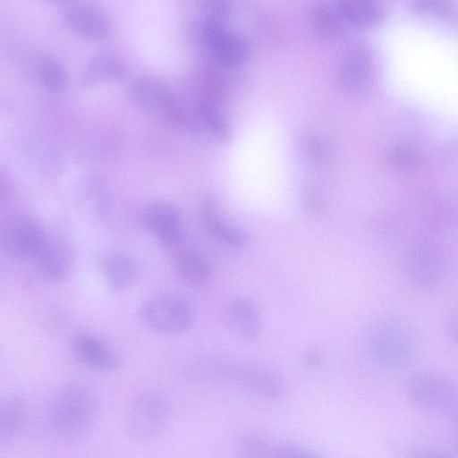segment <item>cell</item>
<instances>
[{
    "label": "cell",
    "mask_w": 458,
    "mask_h": 458,
    "mask_svg": "<svg viewBox=\"0 0 458 458\" xmlns=\"http://www.w3.org/2000/svg\"><path fill=\"white\" fill-rule=\"evenodd\" d=\"M35 259L40 273L49 280L61 281L70 274L72 250L68 243L58 237L47 234Z\"/></svg>",
    "instance_id": "9a60e30c"
},
{
    "label": "cell",
    "mask_w": 458,
    "mask_h": 458,
    "mask_svg": "<svg viewBox=\"0 0 458 458\" xmlns=\"http://www.w3.org/2000/svg\"><path fill=\"white\" fill-rule=\"evenodd\" d=\"M393 162L402 165H411L417 162L416 154L407 148H397L391 152Z\"/></svg>",
    "instance_id": "1f68e13d"
},
{
    "label": "cell",
    "mask_w": 458,
    "mask_h": 458,
    "mask_svg": "<svg viewBox=\"0 0 458 458\" xmlns=\"http://www.w3.org/2000/svg\"><path fill=\"white\" fill-rule=\"evenodd\" d=\"M223 384H233L255 396L267 400H279L286 394V386L276 374L233 364L223 363Z\"/></svg>",
    "instance_id": "ba28073f"
},
{
    "label": "cell",
    "mask_w": 458,
    "mask_h": 458,
    "mask_svg": "<svg viewBox=\"0 0 458 458\" xmlns=\"http://www.w3.org/2000/svg\"><path fill=\"white\" fill-rule=\"evenodd\" d=\"M172 410L169 400L154 390H143L130 402L125 416V431L140 443L154 441L167 430Z\"/></svg>",
    "instance_id": "7a4b0ae2"
},
{
    "label": "cell",
    "mask_w": 458,
    "mask_h": 458,
    "mask_svg": "<svg viewBox=\"0 0 458 458\" xmlns=\"http://www.w3.org/2000/svg\"><path fill=\"white\" fill-rule=\"evenodd\" d=\"M47 236V232L34 219L15 216L7 219L1 227V246L12 257L35 258Z\"/></svg>",
    "instance_id": "52a82bcc"
},
{
    "label": "cell",
    "mask_w": 458,
    "mask_h": 458,
    "mask_svg": "<svg viewBox=\"0 0 458 458\" xmlns=\"http://www.w3.org/2000/svg\"><path fill=\"white\" fill-rule=\"evenodd\" d=\"M405 458H456L446 453L424 447H415L406 451Z\"/></svg>",
    "instance_id": "4dcf8cb0"
},
{
    "label": "cell",
    "mask_w": 458,
    "mask_h": 458,
    "mask_svg": "<svg viewBox=\"0 0 458 458\" xmlns=\"http://www.w3.org/2000/svg\"><path fill=\"white\" fill-rule=\"evenodd\" d=\"M201 216L208 231L219 241L230 246H241L245 242L246 233L221 217L216 203L212 198L204 199Z\"/></svg>",
    "instance_id": "ac0fdd59"
},
{
    "label": "cell",
    "mask_w": 458,
    "mask_h": 458,
    "mask_svg": "<svg viewBox=\"0 0 458 458\" xmlns=\"http://www.w3.org/2000/svg\"><path fill=\"white\" fill-rule=\"evenodd\" d=\"M415 6L417 9L420 10L421 12H428V13H437L445 15H458L457 10L455 7L452 6L450 4L442 2V1H437V0H423V1H418L415 4Z\"/></svg>",
    "instance_id": "83f0119b"
},
{
    "label": "cell",
    "mask_w": 458,
    "mask_h": 458,
    "mask_svg": "<svg viewBox=\"0 0 458 458\" xmlns=\"http://www.w3.org/2000/svg\"><path fill=\"white\" fill-rule=\"evenodd\" d=\"M275 458H320L314 452L297 445H286L276 450Z\"/></svg>",
    "instance_id": "f1b7e54d"
},
{
    "label": "cell",
    "mask_w": 458,
    "mask_h": 458,
    "mask_svg": "<svg viewBox=\"0 0 458 458\" xmlns=\"http://www.w3.org/2000/svg\"><path fill=\"white\" fill-rule=\"evenodd\" d=\"M225 320L231 333L244 342L255 340L260 332L259 310L254 301L247 297H236L228 302Z\"/></svg>",
    "instance_id": "5bb4252c"
},
{
    "label": "cell",
    "mask_w": 458,
    "mask_h": 458,
    "mask_svg": "<svg viewBox=\"0 0 458 458\" xmlns=\"http://www.w3.org/2000/svg\"><path fill=\"white\" fill-rule=\"evenodd\" d=\"M100 267L108 284L115 289L129 287L135 282L139 273L134 259L121 252L105 256Z\"/></svg>",
    "instance_id": "ffe728a7"
},
{
    "label": "cell",
    "mask_w": 458,
    "mask_h": 458,
    "mask_svg": "<svg viewBox=\"0 0 458 458\" xmlns=\"http://www.w3.org/2000/svg\"><path fill=\"white\" fill-rule=\"evenodd\" d=\"M146 228L165 247H174L183 236L182 217L177 208L165 201L149 203L142 211Z\"/></svg>",
    "instance_id": "30bf717a"
},
{
    "label": "cell",
    "mask_w": 458,
    "mask_h": 458,
    "mask_svg": "<svg viewBox=\"0 0 458 458\" xmlns=\"http://www.w3.org/2000/svg\"><path fill=\"white\" fill-rule=\"evenodd\" d=\"M64 16L73 30L90 38H106L112 28L106 12L93 4L71 3L64 7Z\"/></svg>",
    "instance_id": "4fadbf2b"
},
{
    "label": "cell",
    "mask_w": 458,
    "mask_h": 458,
    "mask_svg": "<svg viewBox=\"0 0 458 458\" xmlns=\"http://www.w3.org/2000/svg\"><path fill=\"white\" fill-rule=\"evenodd\" d=\"M203 120L210 130L222 140L226 141L230 131L227 123L217 108L208 101H203L199 106Z\"/></svg>",
    "instance_id": "4316f807"
},
{
    "label": "cell",
    "mask_w": 458,
    "mask_h": 458,
    "mask_svg": "<svg viewBox=\"0 0 458 458\" xmlns=\"http://www.w3.org/2000/svg\"><path fill=\"white\" fill-rule=\"evenodd\" d=\"M314 21L317 28L324 34H335L345 21L338 6L324 4L315 11Z\"/></svg>",
    "instance_id": "484cf974"
},
{
    "label": "cell",
    "mask_w": 458,
    "mask_h": 458,
    "mask_svg": "<svg viewBox=\"0 0 458 458\" xmlns=\"http://www.w3.org/2000/svg\"><path fill=\"white\" fill-rule=\"evenodd\" d=\"M411 402L428 412L458 420V385L437 371L414 372L407 380Z\"/></svg>",
    "instance_id": "277c9868"
},
{
    "label": "cell",
    "mask_w": 458,
    "mask_h": 458,
    "mask_svg": "<svg viewBox=\"0 0 458 458\" xmlns=\"http://www.w3.org/2000/svg\"><path fill=\"white\" fill-rule=\"evenodd\" d=\"M322 360L321 354L316 349H310L305 356V362L309 367H318Z\"/></svg>",
    "instance_id": "d6a6232c"
},
{
    "label": "cell",
    "mask_w": 458,
    "mask_h": 458,
    "mask_svg": "<svg viewBox=\"0 0 458 458\" xmlns=\"http://www.w3.org/2000/svg\"><path fill=\"white\" fill-rule=\"evenodd\" d=\"M450 268L445 248L431 238L411 242L403 255V269L408 281L420 289H430L441 284Z\"/></svg>",
    "instance_id": "3957f363"
},
{
    "label": "cell",
    "mask_w": 458,
    "mask_h": 458,
    "mask_svg": "<svg viewBox=\"0 0 458 458\" xmlns=\"http://www.w3.org/2000/svg\"><path fill=\"white\" fill-rule=\"evenodd\" d=\"M372 72V57L369 50L355 47L344 56L341 67V78L350 89H360L366 85Z\"/></svg>",
    "instance_id": "d6986e66"
},
{
    "label": "cell",
    "mask_w": 458,
    "mask_h": 458,
    "mask_svg": "<svg viewBox=\"0 0 458 458\" xmlns=\"http://www.w3.org/2000/svg\"><path fill=\"white\" fill-rule=\"evenodd\" d=\"M141 320L162 334L184 332L192 321V311L183 299L174 295H157L145 301L140 310Z\"/></svg>",
    "instance_id": "8992f818"
},
{
    "label": "cell",
    "mask_w": 458,
    "mask_h": 458,
    "mask_svg": "<svg viewBox=\"0 0 458 458\" xmlns=\"http://www.w3.org/2000/svg\"><path fill=\"white\" fill-rule=\"evenodd\" d=\"M99 415L97 394L83 384L69 383L51 396L46 419L54 435L72 440L88 435L98 423Z\"/></svg>",
    "instance_id": "6da1fadb"
},
{
    "label": "cell",
    "mask_w": 458,
    "mask_h": 458,
    "mask_svg": "<svg viewBox=\"0 0 458 458\" xmlns=\"http://www.w3.org/2000/svg\"><path fill=\"white\" fill-rule=\"evenodd\" d=\"M74 357L86 368L101 373L114 371L120 365L117 354L95 335L81 333L72 340Z\"/></svg>",
    "instance_id": "7c38bea8"
},
{
    "label": "cell",
    "mask_w": 458,
    "mask_h": 458,
    "mask_svg": "<svg viewBox=\"0 0 458 458\" xmlns=\"http://www.w3.org/2000/svg\"><path fill=\"white\" fill-rule=\"evenodd\" d=\"M444 329L450 342L458 347V308L446 313L444 318Z\"/></svg>",
    "instance_id": "f546056e"
},
{
    "label": "cell",
    "mask_w": 458,
    "mask_h": 458,
    "mask_svg": "<svg viewBox=\"0 0 458 458\" xmlns=\"http://www.w3.org/2000/svg\"><path fill=\"white\" fill-rule=\"evenodd\" d=\"M204 37L208 46L221 63L235 65L247 57L245 41L222 25L221 19L209 16L204 24Z\"/></svg>",
    "instance_id": "8fae6325"
},
{
    "label": "cell",
    "mask_w": 458,
    "mask_h": 458,
    "mask_svg": "<svg viewBox=\"0 0 458 458\" xmlns=\"http://www.w3.org/2000/svg\"><path fill=\"white\" fill-rule=\"evenodd\" d=\"M337 6L346 22L359 26H370L381 21L382 7L370 0H344Z\"/></svg>",
    "instance_id": "7402d4cb"
},
{
    "label": "cell",
    "mask_w": 458,
    "mask_h": 458,
    "mask_svg": "<svg viewBox=\"0 0 458 458\" xmlns=\"http://www.w3.org/2000/svg\"><path fill=\"white\" fill-rule=\"evenodd\" d=\"M38 74L41 83L49 90L60 92L68 84V76L63 64L54 57H42L38 62Z\"/></svg>",
    "instance_id": "cb8c5ba5"
},
{
    "label": "cell",
    "mask_w": 458,
    "mask_h": 458,
    "mask_svg": "<svg viewBox=\"0 0 458 458\" xmlns=\"http://www.w3.org/2000/svg\"><path fill=\"white\" fill-rule=\"evenodd\" d=\"M174 267L180 277L191 285H202L211 277L208 261L193 250H179L174 257Z\"/></svg>",
    "instance_id": "44dd1931"
},
{
    "label": "cell",
    "mask_w": 458,
    "mask_h": 458,
    "mask_svg": "<svg viewBox=\"0 0 458 458\" xmlns=\"http://www.w3.org/2000/svg\"><path fill=\"white\" fill-rule=\"evenodd\" d=\"M369 349L380 364L400 368L409 364L415 354V340L408 327L399 319L377 320L369 334Z\"/></svg>",
    "instance_id": "5b68a950"
},
{
    "label": "cell",
    "mask_w": 458,
    "mask_h": 458,
    "mask_svg": "<svg viewBox=\"0 0 458 458\" xmlns=\"http://www.w3.org/2000/svg\"><path fill=\"white\" fill-rule=\"evenodd\" d=\"M239 458H275L276 449L263 437L246 435L238 443Z\"/></svg>",
    "instance_id": "d4e9b609"
},
{
    "label": "cell",
    "mask_w": 458,
    "mask_h": 458,
    "mask_svg": "<svg viewBox=\"0 0 458 458\" xmlns=\"http://www.w3.org/2000/svg\"><path fill=\"white\" fill-rule=\"evenodd\" d=\"M127 67L123 59L110 51L96 53L88 62L83 80L87 83L123 80Z\"/></svg>",
    "instance_id": "e0dca14e"
},
{
    "label": "cell",
    "mask_w": 458,
    "mask_h": 458,
    "mask_svg": "<svg viewBox=\"0 0 458 458\" xmlns=\"http://www.w3.org/2000/svg\"><path fill=\"white\" fill-rule=\"evenodd\" d=\"M132 99L140 107L174 123L184 122L181 106L172 93L150 77H140L131 84Z\"/></svg>",
    "instance_id": "9c48e42d"
},
{
    "label": "cell",
    "mask_w": 458,
    "mask_h": 458,
    "mask_svg": "<svg viewBox=\"0 0 458 458\" xmlns=\"http://www.w3.org/2000/svg\"><path fill=\"white\" fill-rule=\"evenodd\" d=\"M29 422V409L20 396L9 395L0 404V445L11 446L25 431Z\"/></svg>",
    "instance_id": "2e32d148"
},
{
    "label": "cell",
    "mask_w": 458,
    "mask_h": 458,
    "mask_svg": "<svg viewBox=\"0 0 458 458\" xmlns=\"http://www.w3.org/2000/svg\"><path fill=\"white\" fill-rule=\"evenodd\" d=\"M421 219L429 233H444L458 227V210L446 203H435L425 209Z\"/></svg>",
    "instance_id": "603a6c76"
}]
</instances>
